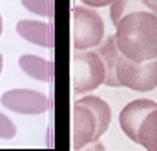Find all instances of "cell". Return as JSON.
<instances>
[{
    "mask_svg": "<svg viewBox=\"0 0 157 151\" xmlns=\"http://www.w3.org/2000/svg\"><path fill=\"white\" fill-rule=\"evenodd\" d=\"M18 66L20 69L28 76L40 80V82H53V62L37 57V55H22L18 58Z\"/></svg>",
    "mask_w": 157,
    "mask_h": 151,
    "instance_id": "obj_10",
    "label": "cell"
},
{
    "mask_svg": "<svg viewBox=\"0 0 157 151\" xmlns=\"http://www.w3.org/2000/svg\"><path fill=\"white\" fill-rule=\"evenodd\" d=\"M4 108L20 115H42L48 111V97L35 89H9L0 97Z\"/></svg>",
    "mask_w": 157,
    "mask_h": 151,
    "instance_id": "obj_6",
    "label": "cell"
},
{
    "mask_svg": "<svg viewBox=\"0 0 157 151\" xmlns=\"http://www.w3.org/2000/svg\"><path fill=\"white\" fill-rule=\"evenodd\" d=\"M135 144L143 146L148 151H157V108L148 111L146 116L141 120Z\"/></svg>",
    "mask_w": 157,
    "mask_h": 151,
    "instance_id": "obj_12",
    "label": "cell"
},
{
    "mask_svg": "<svg viewBox=\"0 0 157 151\" xmlns=\"http://www.w3.org/2000/svg\"><path fill=\"white\" fill-rule=\"evenodd\" d=\"M133 11H150L157 15V0H113L110 9V18L113 26H117L122 17Z\"/></svg>",
    "mask_w": 157,
    "mask_h": 151,
    "instance_id": "obj_11",
    "label": "cell"
},
{
    "mask_svg": "<svg viewBox=\"0 0 157 151\" xmlns=\"http://www.w3.org/2000/svg\"><path fill=\"white\" fill-rule=\"evenodd\" d=\"M22 6L39 17L53 18V0H22Z\"/></svg>",
    "mask_w": 157,
    "mask_h": 151,
    "instance_id": "obj_13",
    "label": "cell"
},
{
    "mask_svg": "<svg viewBox=\"0 0 157 151\" xmlns=\"http://www.w3.org/2000/svg\"><path fill=\"white\" fill-rule=\"evenodd\" d=\"M112 122V109L101 97L86 95L71 108V149H84L99 140Z\"/></svg>",
    "mask_w": 157,
    "mask_h": 151,
    "instance_id": "obj_2",
    "label": "cell"
},
{
    "mask_svg": "<svg viewBox=\"0 0 157 151\" xmlns=\"http://www.w3.org/2000/svg\"><path fill=\"white\" fill-rule=\"evenodd\" d=\"M154 108H157V102L150 100V98L132 100V102H128V104L122 108V111L119 115V126H121L122 133H124L132 142L137 140V129H139L141 120L146 116L148 111H152Z\"/></svg>",
    "mask_w": 157,
    "mask_h": 151,
    "instance_id": "obj_7",
    "label": "cell"
},
{
    "mask_svg": "<svg viewBox=\"0 0 157 151\" xmlns=\"http://www.w3.org/2000/svg\"><path fill=\"white\" fill-rule=\"evenodd\" d=\"M106 69L101 55L91 49L75 51L70 64V80L73 93H90L104 84Z\"/></svg>",
    "mask_w": 157,
    "mask_h": 151,
    "instance_id": "obj_3",
    "label": "cell"
},
{
    "mask_svg": "<svg viewBox=\"0 0 157 151\" xmlns=\"http://www.w3.org/2000/svg\"><path fill=\"white\" fill-rule=\"evenodd\" d=\"M117 78L122 87L146 93L157 87V57L146 62H133L122 53L117 60Z\"/></svg>",
    "mask_w": 157,
    "mask_h": 151,
    "instance_id": "obj_5",
    "label": "cell"
},
{
    "mask_svg": "<svg viewBox=\"0 0 157 151\" xmlns=\"http://www.w3.org/2000/svg\"><path fill=\"white\" fill-rule=\"evenodd\" d=\"M119 51L133 60L146 62L157 57V15L150 11H133L122 17L115 26Z\"/></svg>",
    "mask_w": 157,
    "mask_h": 151,
    "instance_id": "obj_1",
    "label": "cell"
},
{
    "mask_svg": "<svg viewBox=\"0 0 157 151\" xmlns=\"http://www.w3.org/2000/svg\"><path fill=\"white\" fill-rule=\"evenodd\" d=\"M15 135H17V126H15V122L0 111V138L9 140V138H13Z\"/></svg>",
    "mask_w": 157,
    "mask_h": 151,
    "instance_id": "obj_14",
    "label": "cell"
},
{
    "mask_svg": "<svg viewBox=\"0 0 157 151\" xmlns=\"http://www.w3.org/2000/svg\"><path fill=\"white\" fill-rule=\"evenodd\" d=\"M17 33L24 40L37 44L40 47H46V49H53V46H55V35H53L51 22L20 20V22H17Z\"/></svg>",
    "mask_w": 157,
    "mask_h": 151,
    "instance_id": "obj_8",
    "label": "cell"
},
{
    "mask_svg": "<svg viewBox=\"0 0 157 151\" xmlns=\"http://www.w3.org/2000/svg\"><path fill=\"white\" fill-rule=\"evenodd\" d=\"M104 62V69H106V78H104V84L110 86V87H121L117 78V60L121 57V51L117 47V42H115V35H110V37H104V40L99 44V51H97Z\"/></svg>",
    "mask_w": 157,
    "mask_h": 151,
    "instance_id": "obj_9",
    "label": "cell"
},
{
    "mask_svg": "<svg viewBox=\"0 0 157 151\" xmlns=\"http://www.w3.org/2000/svg\"><path fill=\"white\" fill-rule=\"evenodd\" d=\"M71 46L75 51L93 49L104 40L102 17L88 6H75L71 9Z\"/></svg>",
    "mask_w": 157,
    "mask_h": 151,
    "instance_id": "obj_4",
    "label": "cell"
},
{
    "mask_svg": "<svg viewBox=\"0 0 157 151\" xmlns=\"http://www.w3.org/2000/svg\"><path fill=\"white\" fill-rule=\"evenodd\" d=\"M2 66H4V57H2V53H0V73H2Z\"/></svg>",
    "mask_w": 157,
    "mask_h": 151,
    "instance_id": "obj_16",
    "label": "cell"
},
{
    "mask_svg": "<svg viewBox=\"0 0 157 151\" xmlns=\"http://www.w3.org/2000/svg\"><path fill=\"white\" fill-rule=\"evenodd\" d=\"M84 6H88V7H104V6H112V2L113 0H80Z\"/></svg>",
    "mask_w": 157,
    "mask_h": 151,
    "instance_id": "obj_15",
    "label": "cell"
},
{
    "mask_svg": "<svg viewBox=\"0 0 157 151\" xmlns=\"http://www.w3.org/2000/svg\"><path fill=\"white\" fill-rule=\"evenodd\" d=\"M2 29H4V24H2V15H0V35H2Z\"/></svg>",
    "mask_w": 157,
    "mask_h": 151,
    "instance_id": "obj_17",
    "label": "cell"
}]
</instances>
